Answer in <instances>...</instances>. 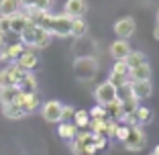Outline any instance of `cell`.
Returning a JSON list of instances; mask_svg holds the SVG:
<instances>
[{
  "mask_svg": "<svg viewBox=\"0 0 159 155\" xmlns=\"http://www.w3.org/2000/svg\"><path fill=\"white\" fill-rule=\"evenodd\" d=\"M20 37V43L23 45H27L29 49H45L47 45H51V39L53 35L49 33V31H45V29H41L39 25H29L27 29H25L23 33L19 35Z\"/></svg>",
  "mask_w": 159,
  "mask_h": 155,
  "instance_id": "6da1fadb",
  "label": "cell"
},
{
  "mask_svg": "<svg viewBox=\"0 0 159 155\" xmlns=\"http://www.w3.org/2000/svg\"><path fill=\"white\" fill-rule=\"evenodd\" d=\"M96 135H94L92 131L90 133H78V137L74 139V145H71V149H74L75 155H92L96 153Z\"/></svg>",
  "mask_w": 159,
  "mask_h": 155,
  "instance_id": "7a4b0ae2",
  "label": "cell"
},
{
  "mask_svg": "<svg viewBox=\"0 0 159 155\" xmlns=\"http://www.w3.org/2000/svg\"><path fill=\"white\" fill-rule=\"evenodd\" d=\"M94 98L100 106L106 108L108 104H112L114 100H118V88L112 84V82H102L98 88L94 90Z\"/></svg>",
  "mask_w": 159,
  "mask_h": 155,
  "instance_id": "3957f363",
  "label": "cell"
},
{
  "mask_svg": "<svg viewBox=\"0 0 159 155\" xmlns=\"http://www.w3.org/2000/svg\"><path fill=\"white\" fill-rule=\"evenodd\" d=\"M47 31H49L53 37H70L71 35V19L66 12L63 14H53Z\"/></svg>",
  "mask_w": 159,
  "mask_h": 155,
  "instance_id": "277c9868",
  "label": "cell"
},
{
  "mask_svg": "<svg viewBox=\"0 0 159 155\" xmlns=\"http://www.w3.org/2000/svg\"><path fill=\"white\" fill-rule=\"evenodd\" d=\"M74 71L75 75H78L80 80H92L94 75H96V71H98V63H96V59H92V57H80V59H75L74 63Z\"/></svg>",
  "mask_w": 159,
  "mask_h": 155,
  "instance_id": "5b68a950",
  "label": "cell"
},
{
  "mask_svg": "<svg viewBox=\"0 0 159 155\" xmlns=\"http://www.w3.org/2000/svg\"><path fill=\"white\" fill-rule=\"evenodd\" d=\"M145 145H147L145 131L141 127H131V133H129V137H126V141H125V149L133 151V153H139V151L145 149Z\"/></svg>",
  "mask_w": 159,
  "mask_h": 155,
  "instance_id": "8992f818",
  "label": "cell"
},
{
  "mask_svg": "<svg viewBox=\"0 0 159 155\" xmlns=\"http://www.w3.org/2000/svg\"><path fill=\"white\" fill-rule=\"evenodd\" d=\"M41 116L47 122H61L63 121V104L59 100H47L41 104Z\"/></svg>",
  "mask_w": 159,
  "mask_h": 155,
  "instance_id": "52a82bcc",
  "label": "cell"
},
{
  "mask_svg": "<svg viewBox=\"0 0 159 155\" xmlns=\"http://www.w3.org/2000/svg\"><path fill=\"white\" fill-rule=\"evenodd\" d=\"M116 88H122V86H129L131 84V67L126 66L125 61H116L112 67V71H110V80Z\"/></svg>",
  "mask_w": 159,
  "mask_h": 155,
  "instance_id": "ba28073f",
  "label": "cell"
},
{
  "mask_svg": "<svg viewBox=\"0 0 159 155\" xmlns=\"http://www.w3.org/2000/svg\"><path fill=\"white\" fill-rule=\"evenodd\" d=\"M135 29H137V23H135L133 16H122V19H118L116 23H114V33H116V37L125 39V41H129V37H133Z\"/></svg>",
  "mask_w": 159,
  "mask_h": 155,
  "instance_id": "9c48e42d",
  "label": "cell"
},
{
  "mask_svg": "<svg viewBox=\"0 0 159 155\" xmlns=\"http://www.w3.org/2000/svg\"><path fill=\"white\" fill-rule=\"evenodd\" d=\"M131 96L135 100H145L149 96H153V84H151V80L131 82Z\"/></svg>",
  "mask_w": 159,
  "mask_h": 155,
  "instance_id": "30bf717a",
  "label": "cell"
},
{
  "mask_svg": "<svg viewBox=\"0 0 159 155\" xmlns=\"http://www.w3.org/2000/svg\"><path fill=\"white\" fill-rule=\"evenodd\" d=\"M86 12H88L86 0H67L66 2V14L70 19H84Z\"/></svg>",
  "mask_w": 159,
  "mask_h": 155,
  "instance_id": "8fae6325",
  "label": "cell"
},
{
  "mask_svg": "<svg viewBox=\"0 0 159 155\" xmlns=\"http://www.w3.org/2000/svg\"><path fill=\"white\" fill-rule=\"evenodd\" d=\"M14 63H16L20 70H25V71H33L35 67L39 66V57H37V53H35V51H31V49H25V51L20 53V57L14 61Z\"/></svg>",
  "mask_w": 159,
  "mask_h": 155,
  "instance_id": "7c38bea8",
  "label": "cell"
},
{
  "mask_svg": "<svg viewBox=\"0 0 159 155\" xmlns=\"http://www.w3.org/2000/svg\"><path fill=\"white\" fill-rule=\"evenodd\" d=\"M133 47L129 45V41H125V39H116V41L110 45V55L114 57L116 61H125L126 57L131 55Z\"/></svg>",
  "mask_w": 159,
  "mask_h": 155,
  "instance_id": "4fadbf2b",
  "label": "cell"
},
{
  "mask_svg": "<svg viewBox=\"0 0 159 155\" xmlns=\"http://www.w3.org/2000/svg\"><path fill=\"white\" fill-rule=\"evenodd\" d=\"M20 94H23V92L19 90V86L2 88V90H0V104H2V106H8V104H19Z\"/></svg>",
  "mask_w": 159,
  "mask_h": 155,
  "instance_id": "5bb4252c",
  "label": "cell"
},
{
  "mask_svg": "<svg viewBox=\"0 0 159 155\" xmlns=\"http://www.w3.org/2000/svg\"><path fill=\"white\" fill-rule=\"evenodd\" d=\"M29 25H31V19H29L27 14H25V12H16V14L10 16V33L20 35Z\"/></svg>",
  "mask_w": 159,
  "mask_h": 155,
  "instance_id": "9a60e30c",
  "label": "cell"
},
{
  "mask_svg": "<svg viewBox=\"0 0 159 155\" xmlns=\"http://www.w3.org/2000/svg\"><path fill=\"white\" fill-rule=\"evenodd\" d=\"M19 106L25 110V114L35 112V110L39 108V96H37V92H35V94H20Z\"/></svg>",
  "mask_w": 159,
  "mask_h": 155,
  "instance_id": "2e32d148",
  "label": "cell"
},
{
  "mask_svg": "<svg viewBox=\"0 0 159 155\" xmlns=\"http://www.w3.org/2000/svg\"><path fill=\"white\" fill-rule=\"evenodd\" d=\"M25 51V45L23 43H14V45H6L4 51H0V61H10V63H14V61L20 57V53Z\"/></svg>",
  "mask_w": 159,
  "mask_h": 155,
  "instance_id": "e0dca14e",
  "label": "cell"
},
{
  "mask_svg": "<svg viewBox=\"0 0 159 155\" xmlns=\"http://www.w3.org/2000/svg\"><path fill=\"white\" fill-rule=\"evenodd\" d=\"M145 80H151V66L147 61L131 70V82H145Z\"/></svg>",
  "mask_w": 159,
  "mask_h": 155,
  "instance_id": "ac0fdd59",
  "label": "cell"
},
{
  "mask_svg": "<svg viewBox=\"0 0 159 155\" xmlns=\"http://www.w3.org/2000/svg\"><path fill=\"white\" fill-rule=\"evenodd\" d=\"M57 135H59L61 139H66V141H74L75 137H78V127H75L74 122H59Z\"/></svg>",
  "mask_w": 159,
  "mask_h": 155,
  "instance_id": "d6986e66",
  "label": "cell"
},
{
  "mask_svg": "<svg viewBox=\"0 0 159 155\" xmlns=\"http://www.w3.org/2000/svg\"><path fill=\"white\" fill-rule=\"evenodd\" d=\"M20 2L19 0H0V16H12L20 12Z\"/></svg>",
  "mask_w": 159,
  "mask_h": 155,
  "instance_id": "ffe728a7",
  "label": "cell"
},
{
  "mask_svg": "<svg viewBox=\"0 0 159 155\" xmlns=\"http://www.w3.org/2000/svg\"><path fill=\"white\" fill-rule=\"evenodd\" d=\"M153 121V110L147 106H139L135 112V125L137 127H143V125H147V122Z\"/></svg>",
  "mask_w": 159,
  "mask_h": 155,
  "instance_id": "44dd1931",
  "label": "cell"
},
{
  "mask_svg": "<svg viewBox=\"0 0 159 155\" xmlns=\"http://www.w3.org/2000/svg\"><path fill=\"white\" fill-rule=\"evenodd\" d=\"M19 90L23 94H35V92H37V78L29 71V74L25 75V80L19 84Z\"/></svg>",
  "mask_w": 159,
  "mask_h": 155,
  "instance_id": "7402d4cb",
  "label": "cell"
},
{
  "mask_svg": "<svg viewBox=\"0 0 159 155\" xmlns=\"http://www.w3.org/2000/svg\"><path fill=\"white\" fill-rule=\"evenodd\" d=\"M88 33V23L84 19H71V37L82 39Z\"/></svg>",
  "mask_w": 159,
  "mask_h": 155,
  "instance_id": "603a6c76",
  "label": "cell"
},
{
  "mask_svg": "<svg viewBox=\"0 0 159 155\" xmlns=\"http://www.w3.org/2000/svg\"><path fill=\"white\" fill-rule=\"evenodd\" d=\"M2 114L6 118H12V121H19V118H25V110L19 106V104H8V106H2Z\"/></svg>",
  "mask_w": 159,
  "mask_h": 155,
  "instance_id": "cb8c5ba5",
  "label": "cell"
},
{
  "mask_svg": "<svg viewBox=\"0 0 159 155\" xmlns=\"http://www.w3.org/2000/svg\"><path fill=\"white\" fill-rule=\"evenodd\" d=\"M145 61H147L145 53H143V51H135V49H133V51H131V55H129V57L125 59V63H126V66H129V67L133 70V67L141 66V63H145Z\"/></svg>",
  "mask_w": 159,
  "mask_h": 155,
  "instance_id": "d4e9b609",
  "label": "cell"
},
{
  "mask_svg": "<svg viewBox=\"0 0 159 155\" xmlns=\"http://www.w3.org/2000/svg\"><path fill=\"white\" fill-rule=\"evenodd\" d=\"M88 127L94 135H106V118H90Z\"/></svg>",
  "mask_w": 159,
  "mask_h": 155,
  "instance_id": "484cf974",
  "label": "cell"
},
{
  "mask_svg": "<svg viewBox=\"0 0 159 155\" xmlns=\"http://www.w3.org/2000/svg\"><path fill=\"white\" fill-rule=\"evenodd\" d=\"M8 71H10V78H12V82H14V86H19L20 82L25 80V75L29 74V71H25V70H20L16 63H10L8 66Z\"/></svg>",
  "mask_w": 159,
  "mask_h": 155,
  "instance_id": "4316f807",
  "label": "cell"
},
{
  "mask_svg": "<svg viewBox=\"0 0 159 155\" xmlns=\"http://www.w3.org/2000/svg\"><path fill=\"white\" fill-rule=\"evenodd\" d=\"M90 112H86V110H78V112L74 114V125L75 127H88L90 125Z\"/></svg>",
  "mask_w": 159,
  "mask_h": 155,
  "instance_id": "83f0119b",
  "label": "cell"
},
{
  "mask_svg": "<svg viewBox=\"0 0 159 155\" xmlns=\"http://www.w3.org/2000/svg\"><path fill=\"white\" fill-rule=\"evenodd\" d=\"M106 112H110L114 118L120 121V118L125 116V114H122V102H120V100H114L112 104H108V106H106Z\"/></svg>",
  "mask_w": 159,
  "mask_h": 155,
  "instance_id": "f1b7e54d",
  "label": "cell"
},
{
  "mask_svg": "<svg viewBox=\"0 0 159 155\" xmlns=\"http://www.w3.org/2000/svg\"><path fill=\"white\" fill-rule=\"evenodd\" d=\"M10 86H14V82H12V78H10L8 67H4V70H0V90L10 88Z\"/></svg>",
  "mask_w": 159,
  "mask_h": 155,
  "instance_id": "f546056e",
  "label": "cell"
},
{
  "mask_svg": "<svg viewBox=\"0 0 159 155\" xmlns=\"http://www.w3.org/2000/svg\"><path fill=\"white\" fill-rule=\"evenodd\" d=\"M129 133H131V127H126V125H118V129H116V139L118 141H122L125 143L126 141V137H129Z\"/></svg>",
  "mask_w": 159,
  "mask_h": 155,
  "instance_id": "4dcf8cb0",
  "label": "cell"
},
{
  "mask_svg": "<svg viewBox=\"0 0 159 155\" xmlns=\"http://www.w3.org/2000/svg\"><path fill=\"white\" fill-rule=\"evenodd\" d=\"M90 116L92 118H104L106 116V108L100 106V104H96L94 108H90Z\"/></svg>",
  "mask_w": 159,
  "mask_h": 155,
  "instance_id": "1f68e13d",
  "label": "cell"
},
{
  "mask_svg": "<svg viewBox=\"0 0 159 155\" xmlns=\"http://www.w3.org/2000/svg\"><path fill=\"white\" fill-rule=\"evenodd\" d=\"M51 4H53V0H37L35 8H37V10H41V12H49Z\"/></svg>",
  "mask_w": 159,
  "mask_h": 155,
  "instance_id": "d6a6232c",
  "label": "cell"
},
{
  "mask_svg": "<svg viewBox=\"0 0 159 155\" xmlns=\"http://www.w3.org/2000/svg\"><path fill=\"white\" fill-rule=\"evenodd\" d=\"M116 129H118L116 121H106V137H114L116 135Z\"/></svg>",
  "mask_w": 159,
  "mask_h": 155,
  "instance_id": "836d02e7",
  "label": "cell"
},
{
  "mask_svg": "<svg viewBox=\"0 0 159 155\" xmlns=\"http://www.w3.org/2000/svg\"><path fill=\"white\" fill-rule=\"evenodd\" d=\"M0 33H10V16H0Z\"/></svg>",
  "mask_w": 159,
  "mask_h": 155,
  "instance_id": "e575fe53",
  "label": "cell"
},
{
  "mask_svg": "<svg viewBox=\"0 0 159 155\" xmlns=\"http://www.w3.org/2000/svg\"><path fill=\"white\" fill-rule=\"evenodd\" d=\"M74 114H75V108L70 106V104H66V106H63V118H74Z\"/></svg>",
  "mask_w": 159,
  "mask_h": 155,
  "instance_id": "d590c367",
  "label": "cell"
},
{
  "mask_svg": "<svg viewBox=\"0 0 159 155\" xmlns=\"http://www.w3.org/2000/svg\"><path fill=\"white\" fill-rule=\"evenodd\" d=\"M20 2V6H23L25 10L27 8H35V4H37V0H19Z\"/></svg>",
  "mask_w": 159,
  "mask_h": 155,
  "instance_id": "8d00e7d4",
  "label": "cell"
},
{
  "mask_svg": "<svg viewBox=\"0 0 159 155\" xmlns=\"http://www.w3.org/2000/svg\"><path fill=\"white\" fill-rule=\"evenodd\" d=\"M153 37H155V39L159 41V23L155 25V29H153Z\"/></svg>",
  "mask_w": 159,
  "mask_h": 155,
  "instance_id": "74e56055",
  "label": "cell"
},
{
  "mask_svg": "<svg viewBox=\"0 0 159 155\" xmlns=\"http://www.w3.org/2000/svg\"><path fill=\"white\" fill-rule=\"evenodd\" d=\"M2 45H4V37H2V33H0V49H2Z\"/></svg>",
  "mask_w": 159,
  "mask_h": 155,
  "instance_id": "f35d334b",
  "label": "cell"
},
{
  "mask_svg": "<svg viewBox=\"0 0 159 155\" xmlns=\"http://www.w3.org/2000/svg\"><path fill=\"white\" fill-rule=\"evenodd\" d=\"M153 155H159V145H157V147L153 149Z\"/></svg>",
  "mask_w": 159,
  "mask_h": 155,
  "instance_id": "ab89813d",
  "label": "cell"
},
{
  "mask_svg": "<svg viewBox=\"0 0 159 155\" xmlns=\"http://www.w3.org/2000/svg\"><path fill=\"white\" fill-rule=\"evenodd\" d=\"M157 23H159V10H157Z\"/></svg>",
  "mask_w": 159,
  "mask_h": 155,
  "instance_id": "60d3db41",
  "label": "cell"
},
{
  "mask_svg": "<svg viewBox=\"0 0 159 155\" xmlns=\"http://www.w3.org/2000/svg\"><path fill=\"white\" fill-rule=\"evenodd\" d=\"M151 155H153V153H151Z\"/></svg>",
  "mask_w": 159,
  "mask_h": 155,
  "instance_id": "b9f144b4",
  "label": "cell"
}]
</instances>
